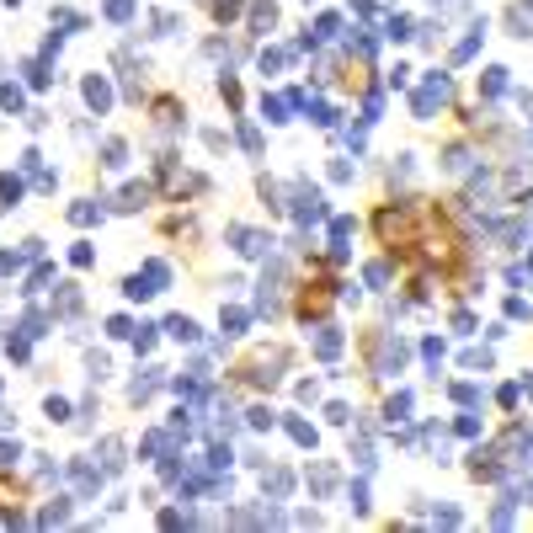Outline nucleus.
<instances>
[{
  "instance_id": "obj_1",
  "label": "nucleus",
  "mask_w": 533,
  "mask_h": 533,
  "mask_svg": "<svg viewBox=\"0 0 533 533\" xmlns=\"http://www.w3.org/2000/svg\"><path fill=\"white\" fill-rule=\"evenodd\" d=\"M448 97H453V80H448V75H427V85L411 97V107H416V118H432V107H443Z\"/></svg>"
},
{
  "instance_id": "obj_2",
  "label": "nucleus",
  "mask_w": 533,
  "mask_h": 533,
  "mask_svg": "<svg viewBox=\"0 0 533 533\" xmlns=\"http://www.w3.org/2000/svg\"><path fill=\"white\" fill-rule=\"evenodd\" d=\"M405 357H411V347H405V341H400V336H384V347H379V374H384V379H395L400 374V368H405Z\"/></svg>"
},
{
  "instance_id": "obj_3",
  "label": "nucleus",
  "mask_w": 533,
  "mask_h": 533,
  "mask_svg": "<svg viewBox=\"0 0 533 533\" xmlns=\"http://www.w3.org/2000/svg\"><path fill=\"white\" fill-rule=\"evenodd\" d=\"M230 245L240 256H266V251H272V235H256V230H245V224H235V230H230Z\"/></svg>"
},
{
  "instance_id": "obj_4",
  "label": "nucleus",
  "mask_w": 533,
  "mask_h": 533,
  "mask_svg": "<svg viewBox=\"0 0 533 533\" xmlns=\"http://www.w3.org/2000/svg\"><path fill=\"white\" fill-rule=\"evenodd\" d=\"M80 91H85V102H91L97 112H107V107H112V85L102 80V75H85V85H80Z\"/></svg>"
},
{
  "instance_id": "obj_5",
  "label": "nucleus",
  "mask_w": 533,
  "mask_h": 533,
  "mask_svg": "<svg viewBox=\"0 0 533 533\" xmlns=\"http://www.w3.org/2000/svg\"><path fill=\"white\" fill-rule=\"evenodd\" d=\"M70 480L80 485V496H91V491L102 485V470H97V464H85V459H75L70 464Z\"/></svg>"
},
{
  "instance_id": "obj_6",
  "label": "nucleus",
  "mask_w": 533,
  "mask_h": 533,
  "mask_svg": "<svg viewBox=\"0 0 533 533\" xmlns=\"http://www.w3.org/2000/svg\"><path fill=\"white\" fill-rule=\"evenodd\" d=\"M288 491H293V474H288V470H272V474H262V496L283 501Z\"/></svg>"
},
{
  "instance_id": "obj_7",
  "label": "nucleus",
  "mask_w": 533,
  "mask_h": 533,
  "mask_svg": "<svg viewBox=\"0 0 533 533\" xmlns=\"http://www.w3.org/2000/svg\"><path fill=\"white\" fill-rule=\"evenodd\" d=\"M155 389H160V368H145V379H133V384H128V400L139 405V400H149Z\"/></svg>"
},
{
  "instance_id": "obj_8",
  "label": "nucleus",
  "mask_w": 533,
  "mask_h": 533,
  "mask_svg": "<svg viewBox=\"0 0 533 533\" xmlns=\"http://www.w3.org/2000/svg\"><path fill=\"white\" fill-rule=\"evenodd\" d=\"M310 491H315V496H331V491H336V470H331V464H315V474H310Z\"/></svg>"
},
{
  "instance_id": "obj_9",
  "label": "nucleus",
  "mask_w": 533,
  "mask_h": 533,
  "mask_svg": "<svg viewBox=\"0 0 533 533\" xmlns=\"http://www.w3.org/2000/svg\"><path fill=\"white\" fill-rule=\"evenodd\" d=\"M336 352H341V331H320V336H315V357H326V363H331V357H336Z\"/></svg>"
},
{
  "instance_id": "obj_10",
  "label": "nucleus",
  "mask_w": 533,
  "mask_h": 533,
  "mask_svg": "<svg viewBox=\"0 0 533 533\" xmlns=\"http://www.w3.org/2000/svg\"><path fill=\"white\" fill-rule=\"evenodd\" d=\"M272 22H278V6H272V0H256V6H251V27H256V32H266Z\"/></svg>"
},
{
  "instance_id": "obj_11",
  "label": "nucleus",
  "mask_w": 533,
  "mask_h": 533,
  "mask_svg": "<svg viewBox=\"0 0 533 533\" xmlns=\"http://www.w3.org/2000/svg\"><path fill=\"white\" fill-rule=\"evenodd\" d=\"M102 470H107V474L123 470V443H118V437H107V443H102Z\"/></svg>"
},
{
  "instance_id": "obj_12",
  "label": "nucleus",
  "mask_w": 533,
  "mask_h": 533,
  "mask_svg": "<svg viewBox=\"0 0 533 533\" xmlns=\"http://www.w3.org/2000/svg\"><path fill=\"white\" fill-rule=\"evenodd\" d=\"M480 37H485V22H474V27H470V37H464L459 49H453V64H464V59H470V54L480 49Z\"/></svg>"
},
{
  "instance_id": "obj_13",
  "label": "nucleus",
  "mask_w": 533,
  "mask_h": 533,
  "mask_svg": "<svg viewBox=\"0 0 533 533\" xmlns=\"http://www.w3.org/2000/svg\"><path fill=\"white\" fill-rule=\"evenodd\" d=\"M102 155H107V160H102L107 171H123V166H128V145H123V139H107V149H102Z\"/></svg>"
},
{
  "instance_id": "obj_14",
  "label": "nucleus",
  "mask_w": 533,
  "mask_h": 533,
  "mask_svg": "<svg viewBox=\"0 0 533 533\" xmlns=\"http://www.w3.org/2000/svg\"><path fill=\"white\" fill-rule=\"evenodd\" d=\"M145 283H149L155 293H166V283H171V266H166V262H145Z\"/></svg>"
},
{
  "instance_id": "obj_15",
  "label": "nucleus",
  "mask_w": 533,
  "mask_h": 533,
  "mask_svg": "<svg viewBox=\"0 0 533 533\" xmlns=\"http://www.w3.org/2000/svg\"><path fill=\"white\" fill-rule=\"evenodd\" d=\"M384 416H389V427H395V422H405V416H411V395H405V389H400V395H389Z\"/></svg>"
},
{
  "instance_id": "obj_16",
  "label": "nucleus",
  "mask_w": 533,
  "mask_h": 533,
  "mask_svg": "<svg viewBox=\"0 0 533 533\" xmlns=\"http://www.w3.org/2000/svg\"><path fill=\"white\" fill-rule=\"evenodd\" d=\"M16 203H22V182H16V176H0V214L16 208Z\"/></svg>"
},
{
  "instance_id": "obj_17",
  "label": "nucleus",
  "mask_w": 533,
  "mask_h": 533,
  "mask_svg": "<svg viewBox=\"0 0 533 533\" xmlns=\"http://www.w3.org/2000/svg\"><path fill=\"white\" fill-rule=\"evenodd\" d=\"M288 437L299 443V448H315V427H310V422H299V416H288Z\"/></svg>"
},
{
  "instance_id": "obj_18",
  "label": "nucleus",
  "mask_w": 533,
  "mask_h": 533,
  "mask_svg": "<svg viewBox=\"0 0 533 533\" xmlns=\"http://www.w3.org/2000/svg\"><path fill=\"white\" fill-rule=\"evenodd\" d=\"M166 331H171L176 341H197V326H192L187 315H171V320H166Z\"/></svg>"
},
{
  "instance_id": "obj_19",
  "label": "nucleus",
  "mask_w": 533,
  "mask_h": 533,
  "mask_svg": "<svg viewBox=\"0 0 533 533\" xmlns=\"http://www.w3.org/2000/svg\"><path fill=\"white\" fill-rule=\"evenodd\" d=\"M97 219H102L97 203H75V208H70V224H80V230H85V224H97Z\"/></svg>"
},
{
  "instance_id": "obj_20",
  "label": "nucleus",
  "mask_w": 533,
  "mask_h": 533,
  "mask_svg": "<svg viewBox=\"0 0 533 533\" xmlns=\"http://www.w3.org/2000/svg\"><path fill=\"white\" fill-rule=\"evenodd\" d=\"M43 411H49V422H70V400H64V395H49V400H43Z\"/></svg>"
},
{
  "instance_id": "obj_21",
  "label": "nucleus",
  "mask_w": 533,
  "mask_h": 533,
  "mask_svg": "<svg viewBox=\"0 0 533 533\" xmlns=\"http://www.w3.org/2000/svg\"><path fill=\"white\" fill-rule=\"evenodd\" d=\"M485 97H501V91H507V70H485Z\"/></svg>"
},
{
  "instance_id": "obj_22",
  "label": "nucleus",
  "mask_w": 533,
  "mask_h": 533,
  "mask_svg": "<svg viewBox=\"0 0 533 533\" xmlns=\"http://www.w3.org/2000/svg\"><path fill=\"white\" fill-rule=\"evenodd\" d=\"M102 11H107L112 22H128V16H133V0H102Z\"/></svg>"
},
{
  "instance_id": "obj_23",
  "label": "nucleus",
  "mask_w": 533,
  "mask_h": 533,
  "mask_svg": "<svg viewBox=\"0 0 533 533\" xmlns=\"http://www.w3.org/2000/svg\"><path fill=\"white\" fill-rule=\"evenodd\" d=\"M145 197H149L145 182H139V187H123V203H118V208H145Z\"/></svg>"
},
{
  "instance_id": "obj_24",
  "label": "nucleus",
  "mask_w": 533,
  "mask_h": 533,
  "mask_svg": "<svg viewBox=\"0 0 533 533\" xmlns=\"http://www.w3.org/2000/svg\"><path fill=\"white\" fill-rule=\"evenodd\" d=\"M240 6H245V0H214V16H219V22H235Z\"/></svg>"
},
{
  "instance_id": "obj_25",
  "label": "nucleus",
  "mask_w": 533,
  "mask_h": 533,
  "mask_svg": "<svg viewBox=\"0 0 533 533\" xmlns=\"http://www.w3.org/2000/svg\"><path fill=\"white\" fill-rule=\"evenodd\" d=\"M304 112H310V118H315L320 128H331V123H336V112H331L326 102H310V107H304Z\"/></svg>"
},
{
  "instance_id": "obj_26",
  "label": "nucleus",
  "mask_w": 533,
  "mask_h": 533,
  "mask_svg": "<svg viewBox=\"0 0 533 533\" xmlns=\"http://www.w3.org/2000/svg\"><path fill=\"white\" fill-rule=\"evenodd\" d=\"M245 331V310H230V315H224V336H240Z\"/></svg>"
},
{
  "instance_id": "obj_27",
  "label": "nucleus",
  "mask_w": 533,
  "mask_h": 533,
  "mask_svg": "<svg viewBox=\"0 0 533 533\" xmlns=\"http://www.w3.org/2000/svg\"><path fill=\"white\" fill-rule=\"evenodd\" d=\"M0 107L16 112V107H22V91H16V85H0Z\"/></svg>"
},
{
  "instance_id": "obj_28",
  "label": "nucleus",
  "mask_w": 533,
  "mask_h": 533,
  "mask_svg": "<svg viewBox=\"0 0 533 533\" xmlns=\"http://www.w3.org/2000/svg\"><path fill=\"white\" fill-rule=\"evenodd\" d=\"M288 64V49H272V54H262V70H283Z\"/></svg>"
},
{
  "instance_id": "obj_29",
  "label": "nucleus",
  "mask_w": 533,
  "mask_h": 533,
  "mask_svg": "<svg viewBox=\"0 0 533 533\" xmlns=\"http://www.w3.org/2000/svg\"><path fill=\"white\" fill-rule=\"evenodd\" d=\"M240 145H245V149H251V155H256V149H262V133H256V128H251V123H240Z\"/></svg>"
},
{
  "instance_id": "obj_30",
  "label": "nucleus",
  "mask_w": 533,
  "mask_h": 533,
  "mask_svg": "<svg viewBox=\"0 0 533 533\" xmlns=\"http://www.w3.org/2000/svg\"><path fill=\"white\" fill-rule=\"evenodd\" d=\"M326 416H331V422H336V427H347V422H352V411H347V405H341V400H331V405H326Z\"/></svg>"
},
{
  "instance_id": "obj_31",
  "label": "nucleus",
  "mask_w": 533,
  "mask_h": 533,
  "mask_svg": "<svg viewBox=\"0 0 533 533\" xmlns=\"http://www.w3.org/2000/svg\"><path fill=\"white\" fill-rule=\"evenodd\" d=\"M453 400H459V405H474V400H480V389H474V384H453Z\"/></svg>"
},
{
  "instance_id": "obj_32",
  "label": "nucleus",
  "mask_w": 533,
  "mask_h": 533,
  "mask_svg": "<svg viewBox=\"0 0 533 533\" xmlns=\"http://www.w3.org/2000/svg\"><path fill=\"white\" fill-rule=\"evenodd\" d=\"M171 32H176V16L160 11V16H155V37H171Z\"/></svg>"
},
{
  "instance_id": "obj_33",
  "label": "nucleus",
  "mask_w": 533,
  "mask_h": 533,
  "mask_svg": "<svg viewBox=\"0 0 533 533\" xmlns=\"http://www.w3.org/2000/svg\"><path fill=\"white\" fill-rule=\"evenodd\" d=\"M49 278H54V266H37V272H32V283H27V293H37V288H49Z\"/></svg>"
},
{
  "instance_id": "obj_34",
  "label": "nucleus",
  "mask_w": 533,
  "mask_h": 533,
  "mask_svg": "<svg viewBox=\"0 0 533 533\" xmlns=\"http://www.w3.org/2000/svg\"><path fill=\"white\" fill-rule=\"evenodd\" d=\"M16 459H22V448H16V443H0V470H11Z\"/></svg>"
},
{
  "instance_id": "obj_35",
  "label": "nucleus",
  "mask_w": 533,
  "mask_h": 533,
  "mask_svg": "<svg viewBox=\"0 0 533 533\" xmlns=\"http://www.w3.org/2000/svg\"><path fill=\"white\" fill-rule=\"evenodd\" d=\"M352 512H368V485H363V480L352 485Z\"/></svg>"
},
{
  "instance_id": "obj_36",
  "label": "nucleus",
  "mask_w": 533,
  "mask_h": 533,
  "mask_svg": "<svg viewBox=\"0 0 533 533\" xmlns=\"http://www.w3.org/2000/svg\"><path fill=\"white\" fill-rule=\"evenodd\" d=\"M389 37H395V43H405V37H411V22H405V16H395V22H389Z\"/></svg>"
},
{
  "instance_id": "obj_37",
  "label": "nucleus",
  "mask_w": 533,
  "mask_h": 533,
  "mask_svg": "<svg viewBox=\"0 0 533 533\" xmlns=\"http://www.w3.org/2000/svg\"><path fill=\"white\" fill-rule=\"evenodd\" d=\"M368 283H374V288H384V283H389V266L374 262V266H368Z\"/></svg>"
},
{
  "instance_id": "obj_38",
  "label": "nucleus",
  "mask_w": 533,
  "mask_h": 533,
  "mask_svg": "<svg viewBox=\"0 0 533 533\" xmlns=\"http://www.w3.org/2000/svg\"><path fill=\"white\" fill-rule=\"evenodd\" d=\"M91 256H97V251H91V245L80 240V245H75V251H70V262H75V266H91Z\"/></svg>"
},
{
  "instance_id": "obj_39",
  "label": "nucleus",
  "mask_w": 533,
  "mask_h": 533,
  "mask_svg": "<svg viewBox=\"0 0 533 533\" xmlns=\"http://www.w3.org/2000/svg\"><path fill=\"white\" fill-rule=\"evenodd\" d=\"M128 331H133L128 315H112V320H107V336H128Z\"/></svg>"
},
{
  "instance_id": "obj_40",
  "label": "nucleus",
  "mask_w": 533,
  "mask_h": 533,
  "mask_svg": "<svg viewBox=\"0 0 533 533\" xmlns=\"http://www.w3.org/2000/svg\"><path fill=\"white\" fill-rule=\"evenodd\" d=\"M251 427H256V432H266V427H272V411H266V405H256V411H251Z\"/></svg>"
},
{
  "instance_id": "obj_41",
  "label": "nucleus",
  "mask_w": 533,
  "mask_h": 533,
  "mask_svg": "<svg viewBox=\"0 0 533 533\" xmlns=\"http://www.w3.org/2000/svg\"><path fill=\"white\" fill-rule=\"evenodd\" d=\"M464 368H491V352H464Z\"/></svg>"
},
{
  "instance_id": "obj_42",
  "label": "nucleus",
  "mask_w": 533,
  "mask_h": 533,
  "mask_svg": "<svg viewBox=\"0 0 533 533\" xmlns=\"http://www.w3.org/2000/svg\"><path fill=\"white\" fill-rule=\"evenodd\" d=\"M422 357L437 368V363H443V341H427V347H422Z\"/></svg>"
},
{
  "instance_id": "obj_43",
  "label": "nucleus",
  "mask_w": 533,
  "mask_h": 533,
  "mask_svg": "<svg viewBox=\"0 0 533 533\" xmlns=\"http://www.w3.org/2000/svg\"><path fill=\"white\" fill-rule=\"evenodd\" d=\"M133 347H139V352H149V347H155V331H149V326H139V336H133Z\"/></svg>"
},
{
  "instance_id": "obj_44",
  "label": "nucleus",
  "mask_w": 533,
  "mask_h": 533,
  "mask_svg": "<svg viewBox=\"0 0 533 533\" xmlns=\"http://www.w3.org/2000/svg\"><path fill=\"white\" fill-rule=\"evenodd\" d=\"M437 6H443V11H464V6H470V0H437Z\"/></svg>"
},
{
  "instance_id": "obj_45",
  "label": "nucleus",
  "mask_w": 533,
  "mask_h": 533,
  "mask_svg": "<svg viewBox=\"0 0 533 533\" xmlns=\"http://www.w3.org/2000/svg\"><path fill=\"white\" fill-rule=\"evenodd\" d=\"M6 6H22V0H6Z\"/></svg>"
},
{
  "instance_id": "obj_46",
  "label": "nucleus",
  "mask_w": 533,
  "mask_h": 533,
  "mask_svg": "<svg viewBox=\"0 0 533 533\" xmlns=\"http://www.w3.org/2000/svg\"><path fill=\"white\" fill-rule=\"evenodd\" d=\"M528 11H533V0H528Z\"/></svg>"
}]
</instances>
